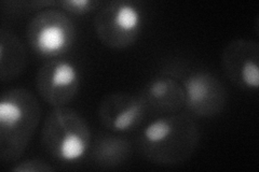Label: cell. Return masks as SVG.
Here are the masks:
<instances>
[{"label": "cell", "instance_id": "cell-1", "mask_svg": "<svg viewBox=\"0 0 259 172\" xmlns=\"http://www.w3.org/2000/svg\"><path fill=\"white\" fill-rule=\"evenodd\" d=\"M200 130L186 113L161 116L150 122L139 137V149L145 158L163 166H175L189 159L197 150Z\"/></svg>", "mask_w": 259, "mask_h": 172}, {"label": "cell", "instance_id": "cell-2", "mask_svg": "<svg viewBox=\"0 0 259 172\" xmlns=\"http://www.w3.org/2000/svg\"><path fill=\"white\" fill-rule=\"evenodd\" d=\"M41 119L37 97L26 88H12L0 99V160L14 163L26 151Z\"/></svg>", "mask_w": 259, "mask_h": 172}, {"label": "cell", "instance_id": "cell-3", "mask_svg": "<svg viewBox=\"0 0 259 172\" xmlns=\"http://www.w3.org/2000/svg\"><path fill=\"white\" fill-rule=\"evenodd\" d=\"M92 136L87 121L68 106L53 108L47 116L41 143L55 159L75 162L82 158L91 146Z\"/></svg>", "mask_w": 259, "mask_h": 172}, {"label": "cell", "instance_id": "cell-4", "mask_svg": "<svg viewBox=\"0 0 259 172\" xmlns=\"http://www.w3.org/2000/svg\"><path fill=\"white\" fill-rule=\"evenodd\" d=\"M143 29V13L139 5L128 0H113L97 11L94 30L101 42L121 50L131 46Z\"/></svg>", "mask_w": 259, "mask_h": 172}, {"label": "cell", "instance_id": "cell-5", "mask_svg": "<svg viewBox=\"0 0 259 172\" xmlns=\"http://www.w3.org/2000/svg\"><path fill=\"white\" fill-rule=\"evenodd\" d=\"M75 39L74 22L68 13L58 8H45L28 23L27 41L40 56H61L70 50Z\"/></svg>", "mask_w": 259, "mask_h": 172}, {"label": "cell", "instance_id": "cell-6", "mask_svg": "<svg viewBox=\"0 0 259 172\" xmlns=\"http://www.w3.org/2000/svg\"><path fill=\"white\" fill-rule=\"evenodd\" d=\"M80 72L76 65L64 60H52L39 68L36 87L40 97L53 108L65 106L77 96Z\"/></svg>", "mask_w": 259, "mask_h": 172}, {"label": "cell", "instance_id": "cell-7", "mask_svg": "<svg viewBox=\"0 0 259 172\" xmlns=\"http://www.w3.org/2000/svg\"><path fill=\"white\" fill-rule=\"evenodd\" d=\"M185 108L200 118L222 113L227 103V91L221 80L204 70L193 71L183 82Z\"/></svg>", "mask_w": 259, "mask_h": 172}, {"label": "cell", "instance_id": "cell-8", "mask_svg": "<svg viewBox=\"0 0 259 172\" xmlns=\"http://www.w3.org/2000/svg\"><path fill=\"white\" fill-rule=\"evenodd\" d=\"M225 75L232 83L246 91L259 87V43L252 39H236L222 54Z\"/></svg>", "mask_w": 259, "mask_h": 172}, {"label": "cell", "instance_id": "cell-9", "mask_svg": "<svg viewBox=\"0 0 259 172\" xmlns=\"http://www.w3.org/2000/svg\"><path fill=\"white\" fill-rule=\"evenodd\" d=\"M147 111L141 96L117 92L103 98L99 105V119L110 132L126 133L140 126Z\"/></svg>", "mask_w": 259, "mask_h": 172}, {"label": "cell", "instance_id": "cell-10", "mask_svg": "<svg viewBox=\"0 0 259 172\" xmlns=\"http://www.w3.org/2000/svg\"><path fill=\"white\" fill-rule=\"evenodd\" d=\"M147 110L166 116L185 108V91L180 81L169 76H160L147 82L142 94Z\"/></svg>", "mask_w": 259, "mask_h": 172}, {"label": "cell", "instance_id": "cell-11", "mask_svg": "<svg viewBox=\"0 0 259 172\" xmlns=\"http://www.w3.org/2000/svg\"><path fill=\"white\" fill-rule=\"evenodd\" d=\"M27 66L25 45L13 31L0 30V80L8 82L19 77Z\"/></svg>", "mask_w": 259, "mask_h": 172}, {"label": "cell", "instance_id": "cell-12", "mask_svg": "<svg viewBox=\"0 0 259 172\" xmlns=\"http://www.w3.org/2000/svg\"><path fill=\"white\" fill-rule=\"evenodd\" d=\"M132 145L126 138L103 134L96 138L91 149V159L97 167L112 169L124 163L131 155Z\"/></svg>", "mask_w": 259, "mask_h": 172}, {"label": "cell", "instance_id": "cell-13", "mask_svg": "<svg viewBox=\"0 0 259 172\" xmlns=\"http://www.w3.org/2000/svg\"><path fill=\"white\" fill-rule=\"evenodd\" d=\"M101 5L96 0H63V2H56V6L61 8V10L66 13L82 15L95 10Z\"/></svg>", "mask_w": 259, "mask_h": 172}, {"label": "cell", "instance_id": "cell-14", "mask_svg": "<svg viewBox=\"0 0 259 172\" xmlns=\"http://www.w3.org/2000/svg\"><path fill=\"white\" fill-rule=\"evenodd\" d=\"M54 167L44 159L28 158L22 161H16L11 167L13 172H52Z\"/></svg>", "mask_w": 259, "mask_h": 172}]
</instances>
